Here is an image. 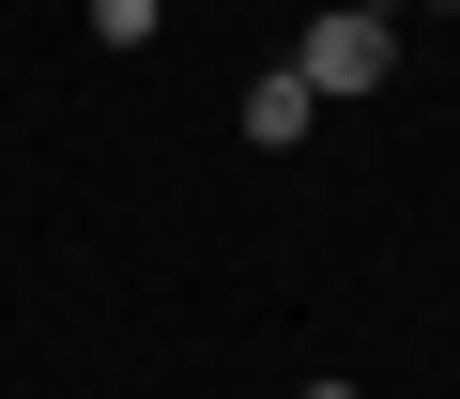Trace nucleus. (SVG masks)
<instances>
[{
  "label": "nucleus",
  "mask_w": 460,
  "mask_h": 399,
  "mask_svg": "<svg viewBox=\"0 0 460 399\" xmlns=\"http://www.w3.org/2000/svg\"><path fill=\"white\" fill-rule=\"evenodd\" d=\"M292 77H307L323 108H353V93H384V77H399V31H384V16H353V0H338V16H323V31L292 47Z\"/></svg>",
  "instance_id": "nucleus-1"
},
{
  "label": "nucleus",
  "mask_w": 460,
  "mask_h": 399,
  "mask_svg": "<svg viewBox=\"0 0 460 399\" xmlns=\"http://www.w3.org/2000/svg\"><path fill=\"white\" fill-rule=\"evenodd\" d=\"M307 123H323V93H307L292 62H277V77H246V154H292Z\"/></svg>",
  "instance_id": "nucleus-2"
},
{
  "label": "nucleus",
  "mask_w": 460,
  "mask_h": 399,
  "mask_svg": "<svg viewBox=\"0 0 460 399\" xmlns=\"http://www.w3.org/2000/svg\"><path fill=\"white\" fill-rule=\"evenodd\" d=\"M154 31H169V0H93V47H123V62H138Z\"/></svg>",
  "instance_id": "nucleus-3"
},
{
  "label": "nucleus",
  "mask_w": 460,
  "mask_h": 399,
  "mask_svg": "<svg viewBox=\"0 0 460 399\" xmlns=\"http://www.w3.org/2000/svg\"><path fill=\"white\" fill-rule=\"evenodd\" d=\"M307 399H353V384H307Z\"/></svg>",
  "instance_id": "nucleus-4"
},
{
  "label": "nucleus",
  "mask_w": 460,
  "mask_h": 399,
  "mask_svg": "<svg viewBox=\"0 0 460 399\" xmlns=\"http://www.w3.org/2000/svg\"><path fill=\"white\" fill-rule=\"evenodd\" d=\"M445 16H460V0H445Z\"/></svg>",
  "instance_id": "nucleus-5"
}]
</instances>
